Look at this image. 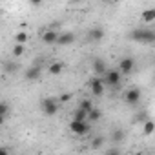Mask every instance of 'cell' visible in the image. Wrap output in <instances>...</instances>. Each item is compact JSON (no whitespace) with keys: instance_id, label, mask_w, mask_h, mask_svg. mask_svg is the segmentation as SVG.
Instances as JSON below:
<instances>
[{"instance_id":"obj_1","label":"cell","mask_w":155,"mask_h":155,"mask_svg":"<svg viewBox=\"0 0 155 155\" xmlns=\"http://www.w3.org/2000/svg\"><path fill=\"white\" fill-rule=\"evenodd\" d=\"M128 38L131 42H142V44H151L155 40V31L150 28H137L133 31H130Z\"/></svg>"},{"instance_id":"obj_2","label":"cell","mask_w":155,"mask_h":155,"mask_svg":"<svg viewBox=\"0 0 155 155\" xmlns=\"http://www.w3.org/2000/svg\"><path fill=\"white\" fill-rule=\"evenodd\" d=\"M40 108H42V113H44L46 117H53V115H57V111H58V101L53 99V97H46V99H42Z\"/></svg>"},{"instance_id":"obj_3","label":"cell","mask_w":155,"mask_h":155,"mask_svg":"<svg viewBox=\"0 0 155 155\" xmlns=\"http://www.w3.org/2000/svg\"><path fill=\"white\" fill-rule=\"evenodd\" d=\"M90 130H91V126H90L88 120H75L73 119L69 122V131L75 133V135H86Z\"/></svg>"},{"instance_id":"obj_4","label":"cell","mask_w":155,"mask_h":155,"mask_svg":"<svg viewBox=\"0 0 155 155\" xmlns=\"http://www.w3.org/2000/svg\"><path fill=\"white\" fill-rule=\"evenodd\" d=\"M120 79H122V73L119 69H106L104 71V84L108 86H119L120 84Z\"/></svg>"},{"instance_id":"obj_5","label":"cell","mask_w":155,"mask_h":155,"mask_svg":"<svg viewBox=\"0 0 155 155\" xmlns=\"http://www.w3.org/2000/svg\"><path fill=\"white\" fill-rule=\"evenodd\" d=\"M140 90L139 88H130V90H126L124 91V102L126 104H131V106H135V104H139L140 102Z\"/></svg>"},{"instance_id":"obj_6","label":"cell","mask_w":155,"mask_h":155,"mask_svg":"<svg viewBox=\"0 0 155 155\" xmlns=\"http://www.w3.org/2000/svg\"><path fill=\"white\" fill-rule=\"evenodd\" d=\"M90 90H91V95H95V97H102L104 95V81L99 79V75L90 81Z\"/></svg>"},{"instance_id":"obj_7","label":"cell","mask_w":155,"mask_h":155,"mask_svg":"<svg viewBox=\"0 0 155 155\" xmlns=\"http://www.w3.org/2000/svg\"><path fill=\"white\" fill-rule=\"evenodd\" d=\"M133 69H135V60H133L131 57L120 58V62H119V71H120L122 75H130Z\"/></svg>"},{"instance_id":"obj_8","label":"cell","mask_w":155,"mask_h":155,"mask_svg":"<svg viewBox=\"0 0 155 155\" xmlns=\"http://www.w3.org/2000/svg\"><path fill=\"white\" fill-rule=\"evenodd\" d=\"M40 73H42V68H40V66H29V68L26 69L24 77H26V81L33 82V81H38V77H40Z\"/></svg>"},{"instance_id":"obj_9","label":"cell","mask_w":155,"mask_h":155,"mask_svg":"<svg viewBox=\"0 0 155 155\" xmlns=\"http://www.w3.org/2000/svg\"><path fill=\"white\" fill-rule=\"evenodd\" d=\"M88 38H90V42H101V40L104 38V29H102L101 26L91 28L90 33H88Z\"/></svg>"},{"instance_id":"obj_10","label":"cell","mask_w":155,"mask_h":155,"mask_svg":"<svg viewBox=\"0 0 155 155\" xmlns=\"http://www.w3.org/2000/svg\"><path fill=\"white\" fill-rule=\"evenodd\" d=\"M57 38H58V33H57L53 28L42 33V42H44V44H48V46H51V44H57Z\"/></svg>"},{"instance_id":"obj_11","label":"cell","mask_w":155,"mask_h":155,"mask_svg":"<svg viewBox=\"0 0 155 155\" xmlns=\"http://www.w3.org/2000/svg\"><path fill=\"white\" fill-rule=\"evenodd\" d=\"M75 42V33L68 31V33H58V38H57V44L58 46H68V44H73Z\"/></svg>"},{"instance_id":"obj_12","label":"cell","mask_w":155,"mask_h":155,"mask_svg":"<svg viewBox=\"0 0 155 155\" xmlns=\"http://www.w3.org/2000/svg\"><path fill=\"white\" fill-rule=\"evenodd\" d=\"M106 69H108V66H106V62H104L102 58H95V60H93V71H95L97 75H104Z\"/></svg>"},{"instance_id":"obj_13","label":"cell","mask_w":155,"mask_h":155,"mask_svg":"<svg viewBox=\"0 0 155 155\" xmlns=\"http://www.w3.org/2000/svg\"><path fill=\"white\" fill-rule=\"evenodd\" d=\"M140 18H142L144 24H151L155 20V9H144L142 15H140Z\"/></svg>"},{"instance_id":"obj_14","label":"cell","mask_w":155,"mask_h":155,"mask_svg":"<svg viewBox=\"0 0 155 155\" xmlns=\"http://www.w3.org/2000/svg\"><path fill=\"white\" fill-rule=\"evenodd\" d=\"M13 40H15V44H26V42L29 40V35H28L26 29H22V31H18V33L13 37Z\"/></svg>"},{"instance_id":"obj_15","label":"cell","mask_w":155,"mask_h":155,"mask_svg":"<svg viewBox=\"0 0 155 155\" xmlns=\"http://www.w3.org/2000/svg\"><path fill=\"white\" fill-rule=\"evenodd\" d=\"M62 69H64V64H62V62H51V64H49V68H48L49 75H60V73H62Z\"/></svg>"},{"instance_id":"obj_16","label":"cell","mask_w":155,"mask_h":155,"mask_svg":"<svg viewBox=\"0 0 155 155\" xmlns=\"http://www.w3.org/2000/svg\"><path fill=\"white\" fill-rule=\"evenodd\" d=\"M101 117H102V111L97 110V108H91V110L88 111V122H97Z\"/></svg>"},{"instance_id":"obj_17","label":"cell","mask_w":155,"mask_h":155,"mask_svg":"<svg viewBox=\"0 0 155 155\" xmlns=\"http://www.w3.org/2000/svg\"><path fill=\"white\" fill-rule=\"evenodd\" d=\"M142 126H144V128H142V130H144V135H148V137H150V135H153L155 124H153V120H151V119H146Z\"/></svg>"},{"instance_id":"obj_18","label":"cell","mask_w":155,"mask_h":155,"mask_svg":"<svg viewBox=\"0 0 155 155\" xmlns=\"http://www.w3.org/2000/svg\"><path fill=\"white\" fill-rule=\"evenodd\" d=\"M11 53H13V57H17V58H18V57H22V55L26 53V44H15Z\"/></svg>"},{"instance_id":"obj_19","label":"cell","mask_w":155,"mask_h":155,"mask_svg":"<svg viewBox=\"0 0 155 155\" xmlns=\"http://www.w3.org/2000/svg\"><path fill=\"white\" fill-rule=\"evenodd\" d=\"M73 119H75V120H88V111H84L82 108L75 110V113H73Z\"/></svg>"},{"instance_id":"obj_20","label":"cell","mask_w":155,"mask_h":155,"mask_svg":"<svg viewBox=\"0 0 155 155\" xmlns=\"http://www.w3.org/2000/svg\"><path fill=\"white\" fill-rule=\"evenodd\" d=\"M111 140H113V142H122V140H124V131H122V130H113Z\"/></svg>"},{"instance_id":"obj_21","label":"cell","mask_w":155,"mask_h":155,"mask_svg":"<svg viewBox=\"0 0 155 155\" xmlns=\"http://www.w3.org/2000/svg\"><path fill=\"white\" fill-rule=\"evenodd\" d=\"M79 108H82L84 111H90L91 108H93V102L90 101V99H84V101H81V106Z\"/></svg>"},{"instance_id":"obj_22","label":"cell","mask_w":155,"mask_h":155,"mask_svg":"<svg viewBox=\"0 0 155 155\" xmlns=\"http://www.w3.org/2000/svg\"><path fill=\"white\" fill-rule=\"evenodd\" d=\"M102 144H104V137H95V139H93V142H91V148H95V150H97V148H101Z\"/></svg>"},{"instance_id":"obj_23","label":"cell","mask_w":155,"mask_h":155,"mask_svg":"<svg viewBox=\"0 0 155 155\" xmlns=\"http://www.w3.org/2000/svg\"><path fill=\"white\" fill-rule=\"evenodd\" d=\"M8 113H9V104L8 102H0V115L6 117Z\"/></svg>"},{"instance_id":"obj_24","label":"cell","mask_w":155,"mask_h":155,"mask_svg":"<svg viewBox=\"0 0 155 155\" xmlns=\"http://www.w3.org/2000/svg\"><path fill=\"white\" fill-rule=\"evenodd\" d=\"M57 101H58V102H69V101H71V93H60Z\"/></svg>"},{"instance_id":"obj_25","label":"cell","mask_w":155,"mask_h":155,"mask_svg":"<svg viewBox=\"0 0 155 155\" xmlns=\"http://www.w3.org/2000/svg\"><path fill=\"white\" fill-rule=\"evenodd\" d=\"M17 69V66L15 64H9V66H6V71H15Z\"/></svg>"},{"instance_id":"obj_26","label":"cell","mask_w":155,"mask_h":155,"mask_svg":"<svg viewBox=\"0 0 155 155\" xmlns=\"http://www.w3.org/2000/svg\"><path fill=\"white\" fill-rule=\"evenodd\" d=\"M29 2H31V4H33V6H40V4H42V2H44V0H29Z\"/></svg>"},{"instance_id":"obj_27","label":"cell","mask_w":155,"mask_h":155,"mask_svg":"<svg viewBox=\"0 0 155 155\" xmlns=\"http://www.w3.org/2000/svg\"><path fill=\"white\" fill-rule=\"evenodd\" d=\"M8 153H9L8 148H0V155H8Z\"/></svg>"},{"instance_id":"obj_28","label":"cell","mask_w":155,"mask_h":155,"mask_svg":"<svg viewBox=\"0 0 155 155\" xmlns=\"http://www.w3.org/2000/svg\"><path fill=\"white\" fill-rule=\"evenodd\" d=\"M4 124V115H0V126Z\"/></svg>"},{"instance_id":"obj_29","label":"cell","mask_w":155,"mask_h":155,"mask_svg":"<svg viewBox=\"0 0 155 155\" xmlns=\"http://www.w3.org/2000/svg\"><path fill=\"white\" fill-rule=\"evenodd\" d=\"M73 2H81V0H73Z\"/></svg>"},{"instance_id":"obj_30","label":"cell","mask_w":155,"mask_h":155,"mask_svg":"<svg viewBox=\"0 0 155 155\" xmlns=\"http://www.w3.org/2000/svg\"><path fill=\"white\" fill-rule=\"evenodd\" d=\"M104 2H110V0H104Z\"/></svg>"}]
</instances>
